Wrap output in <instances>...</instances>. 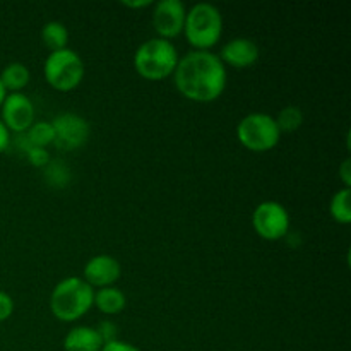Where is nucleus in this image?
Instances as JSON below:
<instances>
[{"mask_svg":"<svg viewBox=\"0 0 351 351\" xmlns=\"http://www.w3.org/2000/svg\"><path fill=\"white\" fill-rule=\"evenodd\" d=\"M226 81V67L213 51L191 50L178 58L173 72L175 88L195 103L216 101L225 93Z\"/></svg>","mask_w":351,"mask_h":351,"instance_id":"f257e3e1","label":"nucleus"},{"mask_svg":"<svg viewBox=\"0 0 351 351\" xmlns=\"http://www.w3.org/2000/svg\"><path fill=\"white\" fill-rule=\"evenodd\" d=\"M95 288L82 278L69 276L58 281L50 293V311L60 322H75L93 308Z\"/></svg>","mask_w":351,"mask_h":351,"instance_id":"f03ea898","label":"nucleus"},{"mask_svg":"<svg viewBox=\"0 0 351 351\" xmlns=\"http://www.w3.org/2000/svg\"><path fill=\"white\" fill-rule=\"evenodd\" d=\"M177 47L163 38H151L134 53V69L146 81H163L173 75L178 64Z\"/></svg>","mask_w":351,"mask_h":351,"instance_id":"7ed1b4c3","label":"nucleus"},{"mask_svg":"<svg viewBox=\"0 0 351 351\" xmlns=\"http://www.w3.org/2000/svg\"><path fill=\"white\" fill-rule=\"evenodd\" d=\"M223 34V16L216 5L209 2L194 3L187 10L184 36L194 50L211 51Z\"/></svg>","mask_w":351,"mask_h":351,"instance_id":"20e7f679","label":"nucleus"},{"mask_svg":"<svg viewBox=\"0 0 351 351\" xmlns=\"http://www.w3.org/2000/svg\"><path fill=\"white\" fill-rule=\"evenodd\" d=\"M45 81L55 91L69 93L79 88L84 79V62L72 48L51 51L43 64Z\"/></svg>","mask_w":351,"mask_h":351,"instance_id":"39448f33","label":"nucleus"},{"mask_svg":"<svg viewBox=\"0 0 351 351\" xmlns=\"http://www.w3.org/2000/svg\"><path fill=\"white\" fill-rule=\"evenodd\" d=\"M237 139L252 153H267L281 141V130L273 115L263 112L249 113L237 125Z\"/></svg>","mask_w":351,"mask_h":351,"instance_id":"423d86ee","label":"nucleus"},{"mask_svg":"<svg viewBox=\"0 0 351 351\" xmlns=\"http://www.w3.org/2000/svg\"><path fill=\"white\" fill-rule=\"evenodd\" d=\"M252 226L261 239L278 242L290 233V213L281 202L263 201L254 209Z\"/></svg>","mask_w":351,"mask_h":351,"instance_id":"0eeeda50","label":"nucleus"},{"mask_svg":"<svg viewBox=\"0 0 351 351\" xmlns=\"http://www.w3.org/2000/svg\"><path fill=\"white\" fill-rule=\"evenodd\" d=\"M53 146L60 151H75L84 146L91 134V125L77 113H60L51 120Z\"/></svg>","mask_w":351,"mask_h":351,"instance_id":"6e6552de","label":"nucleus"},{"mask_svg":"<svg viewBox=\"0 0 351 351\" xmlns=\"http://www.w3.org/2000/svg\"><path fill=\"white\" fill-rule=\"evenodd\" d=\"M153 7V26L158 38L171 41L184 33L187 9L182 0H160Z\"/></svg>","mask_w":351,"mask_h":351,"instance_id":"1a4fd4ad","label":"nucleus"},{"mask_svg":"<svg viewBox=\"0 0 351 351\" xmlns=\"http://www.w3.org/2000/svg\"><path fill=\"white\" fill-rule=\"evenodd\" d=\"M2 122L9 132L24 134L34 123V105L24 93H7L2 106Z\"/></svg>","mask_w":351,"mask_h":351,"instance_id":"9d476101","label":"nucleus"},{"mask_svg":"<svg viewBox=\"0 0 351 351\" xmlns=\"http://www.w3.org/2000/svg\"><path fill=\"white\" fill-rule=\"evenodd\" d=\"M120 276H122V266L119 259L108 254H98L91 257L82 269V280L96 290L115 287Z\"/></svg>","mask_w":351,"mask_h":351,"instance_id":"9b49d317","label":"nucleus"},{"mask_svg":"<svg viewBox=\"0 0 351 351\" xmlns=\"http://www.w3.org/2000/svg\"><path fill=\"white\" fill-rule=\"evenodd\" d=\"M259 47L250 38H232L223 45L221 51H219V60L223 65H228L233 69H249L259 60Z\"/></svg>","mask_w":351,"mask_h":351,"instance_id":"f8f14e48","label":"nucleus"},{"mask_svg":"<svg viewBox=\"0 0 351 351\" xmlns=\"http://www.w3.org/2000/svg\"><path fill=\"white\" fill-rule=\"evenodd\" d=\"M103 345L98 331L89 326H75L64 338L65 351H101Z\"/></svg>","mask_w":351,"mask_h":351,"instance_id":"ddd939ff","label":"nucleus"},{"mask_svg":"<svg viewBox=\"0 0 351 351\" xmlns=\"http://www.w3.org/2000/svg\"><path fill=\"white\" fill-rule=\"evenodd\" d=\"M127 298L122 290L115 287L99 288L95 290V300H93V307L98 308L101 314L105 315H117L125 308Z\"/></svg>","mask_w":351,"mask_h":351,"instance_id":"4468645a","label":"nucleus"},{"mask_svg":"<svg viewBox=\"0 0 351 351\" xmlns=\"http://www.w3.org/2000/svg\"><path fill=\"white\" fill-rule=\"evenodd\" d=\"M29 69L21 62H12L0 72V81L7 93H23V89L29 84Z\"/></svg>","mask_w":351,"mask_h":351,"instance_id":"2eb2a0df","label":"nucleus"},{"mask_svg":"<svg viewBox=\"0 0 351 351\" xmlns=\"http://www.w3.org/2000/svg\"><path fill=\"white\" fill-rule=\"evenodd\" d=\"M19 144L23 146V149H26V147H45L47 149L50 144H53V127H51V122H47V120L34 122L23 134V139L19 141Z\"/></svg>","mask_w":351,"mask_h":351,"instance_id":"dca6fc26","label":"nucleus"},{"mask_svg":"<svg viewBox=\"0 0 351 351\" xmlns=\"http://www.w3.org/2000/svg\"><path fill=\"white\" fill-rule=\"evenodd\" d=\"M41 41L45 47L51 51H58L67 48L69 43V31L64 23L60 21H48L41 27Z\"/></svg>","mask_w":351,"mask_h":351,"instance_id":"f3484780","label":"nucleus"},{"mask_svg":"<svg viewBox=\"0 0 351 351\" xmlns=\"http://www.w3.org/2000/svg\"><path fill=\"white\" fill-rule=\"evenodd\" d=\"M351 189H339L332 194L331 201H329V215L339 225H350L351 223Z\"/></svg>","mask_w":351,"mask_h":351,"instance_id":"a211bd4d","label":"nucleus"},{"mask_svg":"<svg viewBox=\"0 0 351 351\" xmlns=\"http://www.w3.org/2000/svg\"><path fill=\"white\" fill-rule=\"evenodd\" d=\"M274 120H276L281 134L295 132V130L300 129L302 123H304V112H302L300 106L288 105V106H285V108L280 110V113L274 117Z\"/></svg>","mask_w":351,"mask_h":351,"instance_id":"6ab92c4d","label":"nucleus"},{"mask_svg":"<svg viewBox=\"0 0 351 351\" xmlns=\"http://www.w3.org/2000/svg\"><path fill=\"white\" fill-rule=\"evenodd\" d=\"M45 177H47L48 184L51 187H65L71 180V171L65 167V163L62 161H53L50 160V163L43 168Z\"/></svg>","mask_w":351,"mask_h":351,"instance_id":"aec40b11","label":"nucleus"},{"mask_svg":"<svg viewBox=\"0 0 351 351\" xmlns=\"http://www.w3.org/2000/svg\"><path fill=\"white\" fill-rule=\"evenodd\" d=\"M24 154H26L27 161H29L33 167L45 168L48 163H50V153L45 147H26L24 149Z\"/></svg>","mask_w":351,"mask_h":351,"instance_id":"412c9836","label":"nucleus"},{"mask_svg":"<svg viewBox=\"0 0 351 351\" xmlns=\"http://www.w3.org/2000/svg\"><path fill=\"white\" fill-rule=\"evenodd\" d=\"M96 331H98L99 338L103 339V343H112L115 339H119V326L112 321H101L96 326Z\"/></svg>","mask_w":351,"mask_h":351,"instance_id":"4be33fe9","label":"nucleus"},{"mask_svg":"<svg viewBox=\"0 0 351 351\" xmlns=\"http://www.w3.org/2000/svg\"><path fill=\"white\" fill-rule=\"evenodd\" d=\"M14 314V300L7 291L0 290V322L10 319Z\"/></svg>","mask_w":351,"mask_h":351,"instance_id":"5701e85b","label":"nucleus"},{"mask_svg":"<svg viewBox=\"0 0 351 351\" xmlns=\"http://www.w3.org/2000/svg\"><path fill=\"white\" fill-rule=\"evenodd\" d=\"M101 351H141V350L137 348V346L130 345V343L122 341V339H115V341L103 345Z\"/></svg>","mask_w":351,"mask_h":351,"instance_id":"b1692460","label":"nucleus"},{"mask_svg":"<svg viewBox=\"0 0 351 351\" xmlns=\"http://www.w3.org/2000/svg\"><path fill=\"white\" fill-rule=\"evenodd\" d=\"M339 178L343 180V187L351 189V160L346 158L341 165H339V170H338Z\"/></svg>","mask_w":351,"mask_h":351,"instance_id":"393cba45","label":"nucleus"},{"mask_svg":"<svg viewBox=\"0 0 351 351\" xmlns=\"http://www.w3.org/2000/svg\"><path fill=\"white\" fill-rule=\"evenodd\" d=\"M9 144H10V132H9V129L3 125L2 120H0V153L7 151Z\"/></svg>","mask_w":351,"mask_h":351,"instance_id":"a878e982","label":"nucleus"},{"mask_svg":"<svg viewBox=\"0 0 351 351\" xmlns=\"http://www.w3.org/2000/svg\"><path fill=\"white\" fill-rule=\"evenodd\" d=\"M154 2H151V0H132V2H129V0H123L122 5L127 7V9H146V7L153 5Z\"/></svg>","mask_w":351,"mask_h":351,"instance_id":"bb28decb","label":"nucleus"},{"mask_svg":"<svg viewBox=\"0 0 351 351\" xmlns=\"http://www.w3.org/2000/svg\"><path fill=\"white\" fill-rule=\"evenodd\" d=\"M5 96H7V91H5V88H3L2 81H0V106H2V103H3V99H5Z\"/></svg>","mask_w":351,"mask_h":351,"instance_id":"cd10ccee","label":"nucleus"}]
</instances>
